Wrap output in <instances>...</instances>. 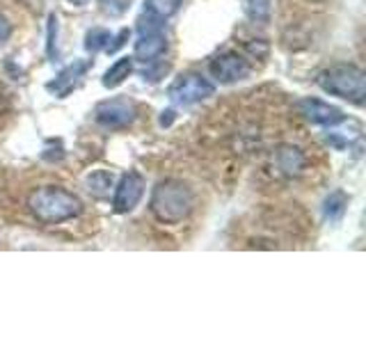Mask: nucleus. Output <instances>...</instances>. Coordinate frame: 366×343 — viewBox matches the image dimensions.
<instances>
[{
    "label": "nucleus",
    "instance_id": "f3484780",
    "mask_svg": "<svg viewBox=\"0 0 366 343\" xmlns=\"http://www.w3.org/2000/svg\"><path fill=\"white\" fill-rule=\"evenodd\" d=\"M110 186H112V177L108 172H94V174L87 179V190L92 194H97V197H106L110 192Z\"/></svg>",
    "mask_w": 366,
    "mask_h": 343
},
{
    "label": "nucleus",
    "instance_id": "6e6552de",
    "mask_svg": "<svg viewBox=\"0 0 366 343\" xmlns=\"http://www.w3.org/2000/svg\"><path fill=\"white\" fill-rule=\"evenodd\" d=\"M295 108L305 119L318 126H330L332 129V126H339L341 121H346V117H343V112L339 108L330 106V103L320 99H300L295 103Z\"/></svg>",
    "mask_w": 366,
    "mask_h": 343
},
{
    "label": "nucleus",
    "instance_id": "412c9836",
    "mask_svg": "<svg viewBox=\"0 0 366 343\" xmlns=\"http://www.w3.org/2000/svg\"><path fill=\"white\" fill-rule=\"evenodd\" d=\"M9 37H11V23L5 16H0V49L7 44Z\"/></svg>",
    "mask_w": 366,
    "mask_h": 343
},
{
    "label": "nucleus",
    "instance_id": "423d86ee",
    "mask_svg": "<svg viewBox=\"0 0 366 343\" xmlns=\"http://www.w3.org/2000/svg\"><path fill=\"white\" fill-rule=\"evenodd\" d=\"M135 117L137 108L129 99H108L97 103L94 108V119L106 129H126L135 121Z\"/></svg>",
    "mask_w": 366,
    "mask_h": 343
},
{
    "label": "nucleus",
    "instance_id": "6ab92c4d",
    "mask_svg": "<svg viewBox=\"0 0 366 343\" xmlns=\"http://www.w3.org/2000/svg\"><path fill=\"white\" fill-rule=\"evenodd\" d=\"M129 37H131V30H129V28L119 30V32H117V37H110L112 44L106 46V53H117V51L122 49V46H124L126 41H129Z\"/></svg>",
    "mask_w": 366,
    "mask_h": 343
},
{
    "label": "nucleus",
    "instance_id": "2eb2a0df",
    "mask_svg": "<svg viewBox=\"0 0 366 343\" xmlns=\"http://www.w3.org/2000/svg\"><path fill=\"white\" fill-rule=\"evenodd\" d=\"M272 5L270 0H245V14L254 23H268L270 21Z\"/></svg>",
    "mask_w": 366,
    "mask_h": 343
},
{
    "label": "nucleus",
    "instance_id": "f8f14e48",
    "mask_svg": "<svg viewBox=\"0 0 366 343\" xmlns=\"http://www.w3.org/2000/svg\"><path fill=\"white\" fill-rule=\"evenodd\" d=\"M131 74H133V57H119V60L103 74V87H108V89L119 87Z\"/></svg>",
    "mask_w": 366,
    "mask_h": 343
},
{
    "label": "nucleus",
    "instance_id": "aec40b11",
    "mask_svg": "<svg viewBox=\"0 0 366 343\" xmlns=\"http://www.w3.org/2000/svg\"><path fill=\"white\" fill-rule=\"evenodd\" d=\"M101 5L108 14H122L126 5H129V0H101Z\"/></svg>",
    "mask_w": 366,
    "mask_h": 343
},
{
    "label": "nucleus",
    "instance_id": "7ed1b4c3",
    "mask_svg": "<svg viewBox=\"0 0 366 343\" xmlns=\"http://www.w3.org/2000/svg\"><path fill=\"white\" fill-rule=\"evenodd\" d=\"M318 87L332 96L350 101L355 106H362L366 96V76L355 64H332L318 74Z\"/></svg>",
    "mask_w": 366,
    "mask_h": 343
},
{
    "label": "nucleus",
    "instance_id": "20e7f679",
    "mask_svg": "<svg viewBox=\"0 0 366 343\" xmlns=\"http://www.w3.org/2000/svg\"><path fill=\"white\" fill-rule=\"evenodd\" d=\"M167 51L165 19L154 14H142L137 19V41L133 49V60L142 64H154Z\"/></svg>",
    "mask_w": 366,
    "mask_h": 343
},
{
    "label": "nucleus",
    "instance_id": "4468645a",
    "mask_svg": "<svg viewBox=\"0 0 366 343\" xmlns=\"http://www.w3.org/2000/svg\"><path fill=\"white\" fill-rule=\"evenodd\" d=\"M181 5H183V0H144V7L149 14L160 16V19L174 16L181 9Z\"/></svg>",
    "mask_w": 366,
    "mask_h": 343
},
{
    "label": "nucleus",
    "instance_id": "0eeeda50",
    "mask_svg": "<svg viewBox=\"0 0 366 343\" xmlns=\"http://www.w3.org/2000/svg\"><path fill=\"white\" fill-rule=\"evenodd\" d=\"M144 194V179L137 172H126L114 188V213H131Z\"/></svg>",
    "mask_w": 366,
    "mask_h": 343
},
{
    "label": "nucleus",
    "instance_id": "a211bd4d",
    "mask_svg": "<svg viewBox=\"0 0 366 343\" xmlns=\"http://www.w3.org/2000/svg\"><path fill=\"white\" fill-rule=\"evenodd\" d=\"M46 55H49V60L55 62L57 57H60V51H57V16L51 14L49 16V32H46Z\"/></svg>",
    "mask_w": 366,
    "mask_h": 343
},
{
    "label": "nucleus",
    "instance_id": "ddd939ff",
    "mask_svg": "<svg viewBox=\"0 0 366 343\" xmlns=\"http://www.w3.org/2000/svg\"><path fill=\"white\" fill-rule=\"evenodd\" d=\"M346 206H348V194L343 190H335L330 192L325 202H323V213L330 222H339L343 213H346Z\"/></svg>",
    "mask_w": 366,
    "mask_h": 343
},
{
    "label": "nucleus",
    "instance_id": "9d476101",
    "mask_svg": "<svg viewBox=\"0 0 366 343\" xmlns=\"http://www.w3.org/2000/svg\"><path fill=\"white\" fill-rule=\"evenodd\" d=\"M92 62L89 60H74L71 64H66L60 74L55 76V80H51V83H46V89L53 91L55 96L64 99L69 91L74 89V85L78 83L80 78H83L87 71H89Z\"/></svg>",
    "mask_w": 366,
    "mask_h": 343
},
{
    "label": "nucleus",
    "instance_id": "dca6fc26",
    "mask_svg": "<svg viewBox=\"0 0 366 343\" xmlns=\"http://www.w3.org/2000/svg\"><path fill=\"white\" fill-rule=\"evenodd\" d=\"M110 30L106 28H92L85 34V51L89 53H99V51H106V46L110 44Z\"/></svg>",
    "mask_w": 366,
    "mask_h": 343
},
{
    "label": "nucleus",
    "instance_id": "f257e3e1",
    "mask_svg": "<svg viewBox=\"0 0 366 343\" xmlns=\"http://www.w3.org/2000/svg\"><path fill=\"white\" fill-rule=\"evenodd\" d=\"M28 206L32 215L44 224H60L66 220H74L83 211V202L74 192L60 186H44L34 190L28 197Z\"/></svg>",
    "mask_w": 366,
    "mask_h": 343
},
{
    "label": "nucleus",
    "instance_id": "1a4fd4ad",
    "mask_svg": "<svg viewBox=\"0 0 366 343\" xmlns=\"http://www.w3.org/2000/svg\"><path fill=\"white\" fill-rule=\"evenodd\" d=\"M211 74L217 83L222 85H232L238 83L249 76V64L247 60H243L240 55L234 53H224V55H217L215 60L211 62Z\"/></svg>",
    "mask_w": 366,
    "mask_h": 343
},
{
    "label": "nucleus",
    "instance_id": "9b49d317",
    "mask_svg": "<svg viewBox=\"0 0 366 343\" xmlns=\"http://www.w3.org/2000/svg\"><path fill=\"white\" fill-rule=\"evenodd\" d=\"M274 163H277V169L284 177H300L307 169V156L302 149L284 144L277 149V154H274Z\"/></svg>",
    "mask_w": 366,
    "mask_h": 343
},
{
    "label": "nucleus",
    "instance_id": "5701e85b",
    "mask_svg": "<svg viewBox=\"0 0 366 343\" xmlns=\"http://www.w3.org/2000/svg\"><path fill=\"white\" fill-rule=\"evenodd\" d=\"M69 3H74V5H78V7H85L89 0H69Z\"/></svg>",
    "mask_w": 366,
    "mask_h": 343
},
{
    "label": "nucleus",
    "instance_id": "f03ea898",
    "mask_svg": "<svg viewBox=\"0 0 366 343\" xmlns=\"http://www.w3.org/2000/svg\"><path fill=\"white\" fill-rule=\"evenodd\" d=\"M194 194L183 181L167 179L160 181L152 192V213L158 222L177 224L192 213Z\"/></svg>",
    "mask_w": 366,
    "mask_h": 343
},
{
    "label": "nucleus",
    "instance_id": "4be33fe9",
    "mask_svg": "<svg viewBox=\"0 0 366 343\" xmlns=\"http://www.w3.org/2000/svg\"><path fill=\"white\" fill-rule=\"evenodd\" d=\"M167 64H160L158 69H154V71H152V69H144V80H160V76H163V74H167Z\"/></svg>",
    "mask_w": 366,
    "mask_h": 343
},
{
    "label": "nucleus",
    "instance_id": "39448f33",
    "mask_svg": "<svg viewBox=\"0 0 366 343\" xmlns=\"http://www.w3.org/2000/svg\"><path fill=\"white\" fill-rule=\"evenodd\" d=\"M215 94V85L209 83L202 74H186L169 87V99L177 106H194Z\"/></svg>",
    "mask_w": 366,
    "mask_h": 343
}]
</instances>
